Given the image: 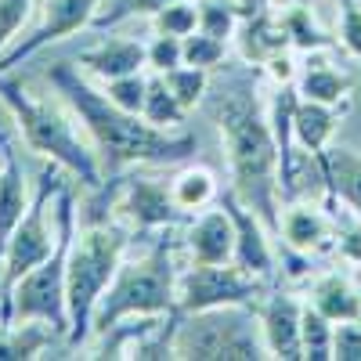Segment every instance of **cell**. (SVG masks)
Masks as SVG:
<instances>
[{"label":"cell","instance_id":"5b68a950","mask_svg":"<svg viewBox=\"0 0 361 361\" xmlns=\"http://www.w3.org/2000/svg\"><path fill=\"white\" fill-rule=\"evenodd\" d=\"M177 311V271H173V246L156 243L145 257L123 260L116 279L102 293L94 322H90V336H105L109 329L130 318L148 314H173Z\"/></svg>","mask_w":361,"mask_h":361},{"label":"cell","instance_id":"8992f818","mask_svg":"<svg viewBox=\"0 0 361 361\" xmlns=\"http://www.w3.org/2000/svg\"><path fill=\"white\" fill-rule=\"evenodd\" d=\"M54 224H58L54 253L15 282V289L4 296V318L0 322H47L51 329H58L69 340L66 271H69V246L76 235V206H73V195L66 185L54 199Z\"/></svg>","mask_w":361,"mask_h":361},{"label":"cell","instance_id":"9c48e42d","mask_svg":"<svg viewBox=\"0 0 361 361\" xmlns=\"http://www.w3.org/2000/svg\"><path fill=\"white\" fill-rule=\"evenodd\" d=\"M58 192H62V177H58L54 170H44L40 185L33 192V202H29L25 217L18 221L11 243L4 250V264H0V267H4V296L15 289V282L22 275H29L37 264H44L54 253V246H58V224L51 228L47 214L54 209Z\"/></svg>","mask_w":361,"mask_h":361},{"label":"cell","instance_id":"74e56055","mask_svg":"<svg viewBox=\"0 0 361 361\" xmlns=\"http://www.w3.org/2000/svg\"><path fill=\"white\" fill-rule=\"evenodd\" d=\"M264 69H267L271 76H275V83H296V76H300V66L293 62V54H289V51L275 54Z\"/></svg>","mask_w":361,"mask_h":361},{"label":"cell","instance_id":"52a82bcc","mask_svg":"<svg viewBox=\"0 0 361 361\" xmlns=\"http://www.w3.org/2000/svg\"><path fill=\"white\" fill-rule=\"evenodd\" d=\"M173 357L185 361H264L267 343L257 307H214L180 314L173 333Z\"/></svg>","mask_w":361,"mask_h":361},{"label":"cell","instance_id":"484cf974","mask_svg":"<svg viewBox=\"0 0 361 361\" xmlns=\"http://www.w3.org/2000/svg\"><path fill=\"white\" fill-rule=\"evenodd\" d=\"M141 116H145L152 127L170 130V127H180V123H185V116H188V112H185V105L173 98V90L166 87V80L156 73L152 80H148V94H145V109H141Z\"/></svg>","mask_w":361,"mask_h":361},{"label":"cell","instance_id":"4316f807","mask_svg":"<svg viewBox=\"0 0 361 361\" xmlns=\"http://www.w3.org/2000/svg\"><path fill=\"white\" fill-rule=\"evenodd\" d=\"M199 4V29L217 40H235L238 22H243V11H238L235 0H195Z\"/></svg>","mask_w":361,"mask_h":361},{"label":"cell","instance_id":"e0dca14e","mask_svg":"<svg viewBox=\"0 0 361 361\" xmlns=\"http://www.w3.org/2000/svg\"><path fill=\"white\" fill-rule=\"evenodd\" d=\"M76 66L109 83V80H119V76L141 73L148 66V47L137 44V40H123V37H119V40H102L94 47L80 51Z\"/></svg>","mask_w":361,"mask_h":361},{"label":"cell","instance_id":"d4e9b609","mask_svg":"<svg viewBox=\"0 0 361 361\" xmlns=\"http://www.w3.org/2000/svg\"><path fill=\"white\" fill-rule=\"evenodd\" d=\"M300 340H304L307 361H333V340H336V322H329L311 300H304V318H300Z\"/></svg>","mask_w":361,"mask_h":361},{"label":"cell","instance_id":"9a60e30c","mask_svg":"<svg viewBox=\"0 0 361 361\" xmlns=\"http://www.w3.org/2000/svg\"><path fill=\"white\" fill-rule=\"evenodd\" d=\"M282 243L300 253V257H314L329 246H336V217L325 214L318 206H307V202H293L286 206L282 214Z\"/></svg>","mask_w":361,"mask_h":361},{"label":"cell","instance_id":"83f0119b","mask_svg":"<svg viewBox=\"0 0 361 361\" xmlns=\"http://www.w3.org/2000/svg\"><path fill=\"white\" fill-rule=\"evenodd\" d=\"M163 80L173 90V98L185 105V112H192L206 98V87H209V73L206 69H195V66H177V69L163 73Z\"/></svg>","mask_w":361,"mask_h":361},{"label":"cell","instance_id":"ffe728a7","mask_svg":"<svg viewBox=\"0 0 361 361\" xmlns=\"http://www.w3.org/2000/svg\"><path fill=\"white\" fill-rule=\"evenodd\" d=\"M307 300L336 325L361 318V289L347 275H340V271H325V275H318L311 282V296Z\"/></svg>","mask_w":361,"mask_h":361},{"label":"cell","instance_id":"d6986e66","mask_svg":"<svg viewBox=\"0 0 361 361\" xmlns=\"http://www.w3.org/2000/svg\"><path fill=\"white\" fill-rule=\"evenodd\" d=\"M314 163L329 185V195L343 199L350 214L361 217V156L354 148H325Z\"/></svg>","mask_w":361,"mask_h":361},{"label":"cell","instance_id":"8fae6325","mask_svg":"<svg viewBox=\"0 0 361 361\" xmlns=\"http://www.w3.org/2000/svg\"><path fill=\"white\" fill-rule=\"evenodd\" d=\"M98 8H102V0H44V18H40V25H37L25 40L11 44L4 54H0V73H8V69H15L18 62H25V58H33L40 47L58 44V40L80 33V29H87L90 22H94Z\"/></svg>","mask_w":361,"mask_h":361},{"label":"cell","instance_id":"1f68e13d","mask_svg":"<svg viewBox=\"0 0 361 361\" xmlns=\"http://www.w3.org/2000/svg\"><path fill=\"white\" fill-rule=\"evenodd\" d=\"M336 44L361 62V0H336Z\"/></svg>","mask_w":361,"mask_h":361},{"label":"cell","instance_id":"7c38bea8","mask_svg":"<svg viewBox=\"0 0 361 361\" xmlns=\"http://www.w3.org/2000/svg\"><path fill=\"white\" fill-rule=\"evenodd\" d=\"M300 318H304V300L296 293H267L257 304V322L267 343V354L279 361H300L304 357V340H300Z\"/></svg>","mask_w":361,"mask_h":361},{"label":"cell","instance_id":"603a6c76","mask_svg":"<svg viewBox=\"0 0 361 361\" xmlns=\"http://www.w3.org/2000/svg\"><path fill=\"white\" fill-rule=\"evenodd\" d=\"M170 195L185 214H195V209H206L217 202V177L206 166H185L170 180Z\"/></svg>","mask_w":361,"mask_h":361},{"label":"cell","instance_id":"4dcf8cb0","mask_svg":"<svg viewBox=\"0 0 361 361\" xmlns=\"http://www.w3.org/2000/svg\"><path fill=\"white\" fill-rule=\"evenodd\" d=\"M224 58H228V40H217V37L202 33V29H195L192 37H185V66L214 73Z\"/></svg>","mask_w":361,"mask_h":361},{"label":"cell","instance_id":"d590c367","mask_svg":"<svg viewBox=\"0 0 361 361\" xmlns=\"http://www.w3.org/2000/svg\"><path fill=\"white\" fill-rule=\"evenodd\" d=\"M333 361H361V318L340 322L333 340Z\"/></svg>","mask_w":361,"mask_h":361},{"label":"cell","instance_id":"5bb4252c","mask_svg":"<svg viewBox=\"0 0 361 361\" xmlns=\"http://www.w3.org/2000/svg\"><path fill=\"white\" fill-rule=\"evenodd\" d=\"M185 246H188L192 264H231L235 260V224H231V214L224 209V202L192 217Z\"/></svg>","mask_w":361,"mask_h":361},{"label":"cell","instance_id":"3957f363","mask_svg":"<svg viewBox=\"0 0 361 361\" xmlns=\"http://www.w3.org/2000/svg\"><path fill=\"white\" fill-rule=\"evenodd\" d=\"M0 102L11 109L22 141L33 148L37 156H44L54 166L69 170L83 188H102L105 173H102L98 152H94V145H87L76 134L73 116H66L54 102L37 98L25 83L4 80V76H0Z\"/></svg>","mask_w":361,"mask_h":361},{"label":"cell","instance_id":"30bf717a","mask_svg":"<svg viewBox=\"0 0 361 361\" xmlns=\"http://www.w3.org/2000/svg\"><path fill=\"white\" fill-rule=\"evenodd\" d=\"M112 214L123 221L130 231H156V228H173L188 214L173 202L170 185L156 177H123L116 180L112 195Z\"/></svg>","mask_w":361,"mask_h":361},{"label":"cell","instance_id":"44dd1931","mask_svg":"<svg viewBox=\"0 0 361 361\" xmlns=\"http://www.w3.org/2000/svg\"><path fill=\"white\" fill-rule=\"evenodd\" d=\"M296 90L300 98H311V102H325V105H350V76H343L340 69L325 66L322 58L307 54V62L300 66V76H296Z\"/></svg>","mask_w":361,"mask_h":361},{"label":"cell","instance_id":"277c9868","mask_svg":"<svg viewBox=\"0 0 361 361\" xmlns=\"http://www.w3.org/2000/svg\"><path fill=\"white\" fill-rule=\"evenodd\" d=\"M130 246V228L123 221L87 224L73 235L69 246V271H66V296H69V343L80 347L90 340L94 307L109 282L116 279L119 264Z\"/></svg>","mask_w":361,"mask_h":361},{"label":"cell","instance_id":"7402d4cb","mask_svg":"<svg viewBox=\"0 0 361 361\" xmlns=\"http://www.w3.org/2000/svg\"><path fill=\"white\" fill-rule=\"evenodd\" d=\"M54 336H62L47 322H0V361H33Z\"/></svg>","mask_w":361,"mask_h":361},{"label":"cell","instance_id":"8d00e7d4","mask_svg":"<svg viewBox=\"0 0 361 361\" xmlns=\"http://www.w3.org/2000/svg\"><path fill=\"white\" fill-rule=\"evenodd\" d=\"M336 253L347 264H361V217L357 214L350 228H340V217H336Z\"/></svg>","mask_w":361,"mask_h":361},{"label":"cell","instance_id":"4fadbf2b","mask_svg":"<svg viewBox=\"0 0 361 361\" xmlns=\"http://www.w3.org/2000/svg\"><path fill=\"white\" fill-rule=\"evenodd\" d=\"M221 202H224V209L231 214V224H235V264L243 271H250V275L271 282L279 271V260H275V250H271L267 224L235 192L221 195Z\"/></svg>","mask_w":361,"mask_h":361},{"label":"cell","instance_id":"cb8c5ba5","mask_svg":"<svg viewBox=\"0 0 361 361\" xmlns=\"http://www.w3.org/2000/svg\"><path fill=\"white\" fill-rule=\"evenodd\" d=\"M282 25H286L289 47L300 51V54H318V51L336 47V40L325 37V29L314 22L311 8H304V4H289V8L282 11Z\"/></svg>","mask_w":361,"mask_h":361},{"label":"cell","instance_id":"f1b7e54d","mask_svg":"<svg viewBox=\"0 0 361 361\" xmlns=\"http://www.w3.org/2000/svg\"><path fill=\"white\" fill-rule=\"evenodd\" d=\"M166 4H177V0H102V8H98L94 22H90V29H112V25L127 22L134 15H148V18H152Z\"/></svg>","mask_w":361,"mask_h":361},{"label":"cell","instance_id":"6da1fadb","mask_svg":"<svg viewBox=\"0 0 361 361\" xmlns=\"http://www.w3.org/2000/svg\"><path fill=\"white\" fill-rule=\"evenodd\" d=\"M47 80L58 87V94L69 102L73 116L83 123L105 177L123 173L127 166H163L195 156L192 134H170L163 127H152L145 116L112 105L105 90H94L73 66L54 62L47 69Z\"/></svg>","mask_w":361,"mask_h":361},{"label":"cell","instance_id":"836d02e7","mask_svg":"<svg viewBox=\"0 0 361 361\" xmlns=\"http://www.w3.org/2000/svg\"><path fill=\"white\" fill-rule=\"evenodd\" d=\"M148 47V69L152 73H170L177 66H185V37H166V33H156Z\"/></svg>","mask_w":361,"mask_h":361},{"label":"cell","instance_id":"f546056e","mask_svg":"<svg viewBox=\"0 0 361 361\" xmlns=\"http://www.w3.org/2000/svg\"><path fill=\"white\" fill-rule=\"evenodd\" d=\"M152 29L166 37H192L199 29V4L195 0H177L152 15Z\"/></svg>","mask_w":361,"mask_h":361},{"label":"cell","instance_id":"ba28073f","mask_svg":"<svg viewBox=\"0 0 361 361\" xmlns=\"http://www.w3.org/2000/svg\"><path fill=\"white\" fill-rule=\"evenodd\" d=\"M267 296V279H257L231 264H192L177 275V311H214V307H257Z\"/></svg>","mask_w":361,"mask_h":361},{"label":"cell","instance_id":"ac0fdd59","mask_svg":"<svg viewBox=\"0 0 361 361\" xmlns=\"http://www.w3.org/2000/svg\"><path fill=\"white\" fill-rule=\"evenodd\" d=\"M343 112H347V105H325V102L300 98L296 116H293V141L307 152V159H318L329 148Z\"/></svg>","mask_w":361,"mask_h":361},{"label":"cell","instance_id":"e575fe53","mask_svg":"<svg viewBox=\"0 0 361 361\" xmlns=\"http://www.w3.org/2000/svg\"><path fill=\"white\" fill-rule=\"evenodd\" d=\"M29 8H33V0H0V54L8 51L22 22L29 18Z\"/></svg>","mask_w":361,"mask_h":361},{"label":"cell","instance_id":"d6a6232c","mask_svg":"<svg viewBox=\"0 0 361 361\" xmlns=\"http://www.w3.org/2000/svg\"><path fill=\"white\" fill-rule=\"evenodd\" d=\"M145 94H148V80L141 73H130V76H119V80L105 83V98L119 109H127V112H137V116L145 109Z\"/></svg>","mask_w":361,"mask_h":361},{"label":"cell","instance_id":"7a4b0ae2","mask_svg":"<svg viewBox=\"0 0 361 361\" xmlns=\"http://www.w3.org/2000/svg\"><path fill=\"white\" fill-rule=\"evenodd\" d=\"M217 127L224 137L231 192L267 224V231L282 228L279 195H282V159L267 123V109L257 90L238 80L217 105Z\"/></svg>","mask_w":361,"mask_h":361},{"label":"cell","instance_id":"2e32d148","mask_svg":"<svg viewBox=\"0 0 361 361\" xmlns=\"http://www.w3.org/2000/svg\"><path fill=\"white\" fill-rule=\"evenodd\" d=\"M29 202H33V195H29V188H25V173H22L18 152L11 148V141L0 134V264H4V250L11 243L18 221L25 217Z\"/></svg>","mask_w":361,"mask_h":361}]
</instances>
